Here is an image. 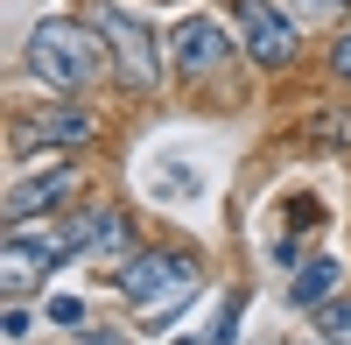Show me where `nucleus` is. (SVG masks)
I'll return each mask as SVG.
<instances>
[{
  "label": "nucleus",
  "instance_id": "16",
  "mask_svg": "<svg viewBox=\"0 0 351 345\" xmlns=\"http://www.w3.org/2000/svg\"><path fill=\"white\" fill-rule=\"evenodd\" d=\"M84 345H120V338H106V331H92V338H84Z\"/></svg>",
  "mask_w": 351,
  "mask_h": 345
},
{
  "label": "nucleus",
  "instance_id": "15",
  "mask_svg": "<svg viewBox=\"0 0 351 345\" xmlns=\"http://www.w3.org/2000/svg\"><path fill=\"white\" fill-rule=\"evenodd\" d=\"M330 64H337V78H351V36H344V43L330 49Z\"/></svg>",
  "mask_w": 351,
  "mask_h": 345
},
{
  "label": "nucleus",
  "instance_id": "8",
  "mask_svg": "<svg viewBox=\"0 0 351 345\" xmlns=\"http://www.w3.org/2000/svg\"><path fill=\"white\" fill-rule=\"evenodd\" d=\"M21 141H56V148H84V141H92V113H77V106H43V113H28Z\"/></svg>",
  "mask_w": 351,
  "mask_h": 345
},
{
  "label": "nucleus",
  "instance_id": "1",
  "mask_svg": "<svg viewBox=\"0 0 351 345\" xmlns=\"http://www.w3.org/2000/svg\"><path fill=\"white\" fill-rule=\"evenodd\" d=\"M106 64H112V49H106L99 28H84V21H43L36 36H28V71H36L49 92H84Z\"/></svg>",
  "mask_w": 351,
  "mask_h": 345
},
{
  "label": "nucleus",
  "instance_id": "3",
  "mask_svg": "<svg viewBox=\"0 0 351 345\" xmlns=\"http://www.w3.org/2000/svg\"><path fill=\"white\" fill-rule=\"evenodd\" d=\"M77 247H84L77 225H49V219L36 225V219H21V225H8V240H0V282H8V289H36V282L49 268H64Z\"/></svg>",
  "mask_w": 351,
  "mask_h": 345
},
{
  "label": "nucleus",
  "instance_id": "14",
  "mask_svg": "<svg viewBox=\"0 0 351 345\" xmlns=\"http://www.w3.org/2000/svg\"><path fill=\"white\" fill-rule=\"evenodd\" d=\"M295 14H316V21H330V14H344V0H288Z\"/></svg>",
  "mask_w": 351,
  "mask_h": 345
},
{
  "label": "nucleus",
  "instance_id": "4",
  "mask_svg": "<svg viewBox=\"0 0 351 345\" xmlns=\"http://www.w3.org/2000/svg\"><path fill=\"white\" fill-rule=\"evenodd\" d=\"M239 28H246V49H253V64H295V21H288L274 0H239Z\"/></svg>",
  "mask_w": 351,
  "mask_h": 345
},
{
  "label": "nucleus",
  "instance_id": "13",
  "mask_svg": "<svg viewBox=\"0 0 351 345\" xmlns=\"http://www.w3.org/2000/svg\"><path fill=\"white\" fill-rule=\"evenodd\" d=\"M232 324H239V296H232V303H225V318H218L211 331H204L197 345H232Z\"/></svg>",
  "mask_w": 351,
  "mask_h": 345
},
{
  "label": "nucleus",
  "instance_id": "7",
  "mask_svg": "<svg viewBox=\"0 0 351 345\" xmlns=\"http://www.w3.org/2000/svg\"><path fill=\"white\" fill-rule=\"evenodd\" d=\"M71 190H77V177H71V169H43V177H21V183H8V225L36 219V212H56Z\"/></svg>",
  "mask_w": 351,
  "mask_h": 345
},
{
  "label": "nucleus",
  "instance_id": "6",
  "mask_svg": "<svg viewBox=\"0 0 351 345\" xmlns=\"http://www.w3.org/2000/svg\"><path fill=\"white\" fill-rule=\"evenodd\" d=\"M169 49H176V64H183L190 78H211L225 56H232V36L218 21H204V14H190V21H176V36H169Z\"/></svg>",
  "mask_w": 351,
  "mask_h": 345
},
{
  "label": "nucleus",
  "instance_id": "12",
  "mask_svg": "<svg viewBox=\"0 0 351 345\" xmlns=\"http://www.w3.org/2000/svg\"><path fill=\"white\" fill-rule=\"evenodd\" d=\"M316 324H324V338H330V345H351V296L324 303V310H316Z\"/></svg>",
  "mask_w": 351,
  "mask_h": 345
},
{
  "label": "nucleus",
  "instance_id": "10",
  "mask_svg": "<svg viewBox=\"0 0 351 345\" xmlns=\"http://www.w3.org/2000/svg\"><path fill=\"white\" fill-rule=\"evenodd\" d=\"M77 240L92 247V254H112V247L127 240V219L112 212V205H106V212H84V219H77Z\"/></svg>",
  "mask_w": 351,
  "mask_h": 345
},
{
  "label": "nucleus",
  "instance_id": "5",
  "mask_svg": "<svg viewBox=\"0 0 351 345\" xmlns=\"http://www.w3.org/2000/svg\"><path fill=\"white\" fill-rule=\"evenodd\" d=\"M99 36H106V49H112V64H120V78H134V85H155V43H148V28H141L127 8H106L99 14Z\"/></svg>",
  "mask_w": 351,
  "mask_h": 345
},
{
  "label": "nucleus",
  "instance_id": "9",
  "mask_svg": "<svg viewBox=\"0 0 351 345\" xmlns=\"http://www.w3.org/2000/svg\"><path fill=\"white\" fill-rule=\"evenodd\" d=\"M330 289H337V261L324 254V261H309V268H295V289H288V303H302V310H324V303H337Z\"/></svg>",
  "mask_w": 351,
  "mask_h": 345
},
{
  "label": "nucleus",
  "instance_id": "11",
  "mask_svg": "<svg viewBox=\"0 0 351 345\" xmlns=\"http://www.w3.org/2000/svg\"><path fill=\"white\" fill-rule=\"evenodd\" d=\"M309 141H316V148H351V113H316Z\"/></svg>",
  "mask_w": 351,
  "mask_h": 345
},
{
  "label": "nucleus",
  "instance_id": "2",
  "mask_svg": "<svg viewBox=\"0 0 351 345\" xmlns=\"http://www.w3.org/2000/svg\"><path fill=\"white\" fill-rule=\"evenodd\" d=\"M204 282V268L190 261V254H134V261L120 268V296L134 303V310H148V318H169V310H183L190 303V289Z\"/></svg>",
  "mask_w": 351,
  "mask_h": 345
}]
</instances>
